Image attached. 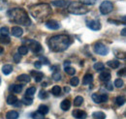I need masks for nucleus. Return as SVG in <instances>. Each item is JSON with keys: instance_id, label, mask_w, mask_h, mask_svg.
Here are the masks:
<instances>
[{"instance_id": "obj_9", "label": "nucleus", "mask_w": 126, "mask_h": 119, "mask_svg": "<svg viewBox=\"0 0 126 119\" xmlns=\"http://www.w3.org/2000/svg\"><path fill=\"white\" fill-rule=\"evenodd\" d=\"M93 102H95L96 104H101V103H105L108 101V96L107 95H98V94H92L91 96Z\"/></svg>"}, {"instance_id": "obj_49", "label": "nucleus", "mask_w": 126, "mask_h": 119, "mask_svg": "<svg viewBox=\"0 0 126 119\" xmlns=\"http://www.w3.org/2000/svg\"><path fill=\"white\" fill-rule=\"evenodd\" d=\"M64 91H65V92H66V93H67V92H70V88H69V87H67V86H66V87H64Z\"/></svg>"}, {"instance_id": "obj_34", "label": "nucleus", "mask_w": 126, "mask_h": 119, "mask_svg": "<svg viewBox=\"0 0 126 119\" xmlns=\"http://www.w3.org/2000/svg\"><path fill=\"white\" fill-rule=\"evenodd\" d=\"M79 3L82 4V5H87V6H89V5H94L97 0H79Z\"/></svg>"}, {"instance_id": "obj_14", "label": "nucleus", "mask_w": 126, "mask_h": 119, "mask_svg": "<svg viewBox=\"0 0 126 119\" xmlns=\"http://www.w3.org/2000/svg\"><path fill=\"white\" fill-rule=\"evenodd\" d=\"M11 32H12V35L15 36V37H16V38L21 37L22 34H23V30H22V28H20V27H18V26L13 27L12 30H11Z\"/></svg>"}, {"instance_id": "obj_10", "label": "nucleus", "mask_w": 126, "mask_h": 119, "mask_svg": "<svg viewBox=\"0 0 126 119\" xmlns=\"http://www.w3.org/2000/svg\"><path fill=\"white\" fill-rule=\"evenodd\" d=\"M46 26H47V28L51 29V30H57L61 27L60 23H59L58 21L54 20V19H49V20H47V22H46Z\"/></svg>"}, {"instance_id": "obj_32", "label": "nucleus", "mask_w": 126, "mask_h": 119, "mask_svg": "<svg viewBox=\"0 0 126 119\" xmlns=\"http://www.w3.org/2000/svg\"><path fill=\"white\" fill-rule=\"evenodd\" d=\"M93 67H94V69L96 71H103L104 68H105V65L102 62H97V63H95Z\"/></svg>"}, {"instance_id": "obj_35", "label": "nucleus", "mask_w": 126, "mask_h": 119, "mask_svg": "<svg viewBox=\"0 0 126 119\" xmlns=\"http://www.w3.org/2000/svg\"><path fill=\"white\" fill-rule=\"evenodd\" d=\"M31 117L33 119H45L44 118V114L40 113L39 111H35L31 114Z\"/></svg>"}, {"instance_id": "obj_52", "label": "nucleus", "mask_w": 126, "mask_h": 119, "mask_svg": "<svg viewBox=\"0 0 126 119\" xmlns=\"http://www.w3.org/2000/svg\"><path fill=\"white\" fill-rule=\"evenodd\" d=\"M0 84H1V78H0Z\"/></svg>"}, {"instance_id": "obj_43", "label": "nucleus", "mask_w": 126, "mask_h": 119, "mask_svg": "<svg viewBox=\"0 0 126 119\" xmlns=\"http://www.w3.org/2000/svg\"><path fill=\"white\" fill-rule=\"evenodd\" d=\"M6 7H7V3H6V1H5V0H0V11L6 9Z\"/></svg>"}, {"instance_id": "obj_18", "label": "nucleus", "mask_w": 126, "mask_h": 119, "mask_svg": "<svg viewBox=\"0 0 126 119\" xmlns=\"http://www.w3.org/2000/svg\"><path fill=\"white\" fill-rule=\"evenodd\" d=\"M60 107H61L62 110H65V111L68 110V109H70V107H71V102L68 99L63 100L62 102H61V104H60Z\"/></svg>"}, {"instance_id": "obj_47", "label": "nucleus", "mask_w": 126, "mask_h": 119, "mask_svg": "<svg viewBox=\"0 0 126 119\" xmlns=\"http://www.w3.org/2000/svg\"><path fill=\"white\" fill-rule=\"evenodd\" d=\"M51 70H52V71H54V72H59V70H60V69H59V67H58V66H52V67H51Z\"/></svg>"}, {"instance_id": "obj_39", "label": "nucleus", "mask_w": 126, "mask_h": 119, "mask_svg": "<svg viewBox=\"0 0 126 119\" xmlns=\"http://www.w3.org/2000/svg\"><path fill=\"white\" fill-rule=\"evenodd\" d=\"M52 78H53V80H55V81H58V80H60L61 79V74L59 72H54L53 74H52Z\"/></svg>"}, {"instance_id": "obj_41", "label": "nucleus", "mask_w": 126, "mask_h": 119, "mask_svg": "<svg viewBox=\"0 0 126 119\" xmlns=\"http://www.w3.org/2000/svg\"><path fill=\"white\" fill-rule=\"evenodd\" d=\"M123 85V80L120 78H117L114 80V86L115 87H121Z\"/></svg>"}, {"instance_id": "obj_19", "label": "nucleus", "mask_w": 126, "mask_h": 119, "mask_svg": "<svg viewBox=\"0 0 126 119\" xmlns=\"http://www.w3.org/2000/svg\"><path fill=\"white\" fill-rule=\"evenodd\" d=\"M12 71H13V66L10 65V64H6V65H4L2 67V72H3V74H5V75L10 74L12 73Z\"/></svg>"}, {"instance_id": "obj_30", "label": "nucleus", "mask_w": 126, "mask_h": 119, "mask_svg": "<svg viewBox=\"0 0 126 119\" xmlns=\"http://www.w3.org/2000/svg\"><path fill=\"white\" fill-rule=\"evenodd\" d=\"M115 103L117 105H123L125 103V98L123 96H117L115 99Z\"/></svg>"}, {"instance_id": "obj_37", "label": "nucleus", "mask_w": 126, "mask_h": 119, "mask_svg": "<svg viewBox=\"0 0 126 119\" xmlns=\"http://www.w3.org/2000/svg\"><path fill=\"white\" fill-rule=\"evenodd\" d=\"M70 83H71V85H72V86H78V85H79V77H77V76L72 77V78H71V80H70Z\"/></svg>"}, {"instance_id": "obj_45", "label": "nucleus", "mask_w": 126, "mask_h": 119, "mask_svg": "<svg viewBox=\"0 0 126 119\" xmlns=\"http://www.w3.org/2000/svg\"><path fill=\"white\" fill-rule=\"evenodd\" d=\"M34 66H35V68H37V69H41V68H42V63H41L40 61H36V62L34 63Z\"/></svg>"}, {"instance_id": "obj_1", "label": "nucleus", "mask_w": 126, "mask_h": 119, "mask_svg": "<svg viewBox=\"0 0 126 119\" xmlns=\"http://www.w3.org/2000/svg\"><path fill=\"white\" fill-rule=\"evenodd\" d=\"M71 45V39L67 35H56L48 40V46L54 52H61L66 50Z\"/></svg>"}, {"instance_id": "obj_5", "label": "nucleus", "mask_w": 126, "mask_h": 119, "mask_svg": "<svg viewBox=\"0 0 126 119\" xmlns=\"http://www.w3.org/2000/svg\"><path fill=\"white\" fill-rule=\"evenodd\" d=\"M99 10H100V13L102 15H108L113 10V4L110 1H108V0L103 1L100 5Z\"/></svg>"}, {"instance_id": "obj_20", "label": "nucleus", "mask_w": 126, "mask_h": 119, "mask_svg": "<svg viewBox=\"0 0 126 119\" xmlns=\"http://www.w3.org/2000/svg\"><path fill=\"white\" fill-rule=\"evenodd\" d=\"M23 86L21 84H13L10 86V91H13L14 93H20L22 91Z\"/></svg>"}, {"instance_id": "obj_29", "label": "nucleus", "mask_w": 126, "mask_h": 119, "mask_svg": "<svg viewBox=\"0 0 126 119\" xmlns=\"http://www.w3.org/2000/svg\"><path fill=\"white\" fill-rule=\"evenodd\" d=\"M82 103H83V98H82L81 96H77V97L75 98V100H74V104H75L76 106L81 105Z\"/></svg>"}, {"instance_id": "obj_28", "label": "nucleus", "mask_w": 126, "mask_h": 119, "mask_svg": "<svg viewBox=\"0 0 126 119\" xmlns=\"http://www.w3.org/2000/svg\"><path fill=\"white\" fill-rule=\"evenodd\" d=\"M38 111H39L40 113H42V114L45 115V114H47V112H48V107H47V105H45V104H42V105L39 106Z\"/></svg>"}, {"instance_id": "obj_7", "label": "nucleus", "mask_w": 126, "mask_h": 119, "mask_svg": "<svg viewBox=\"0 0 126 119\" xmlns=\"http://www.w3.org/2000/svg\"><path fill=\"white\" fill-rule=\"evenodd\" d=\"M27 44H28L27 47H29L34 53H39L42 51V45L39 42L34 41V40H28Z\"/></svg>"}, {"instance_id": "obj_25", "label": "nucleus", "mask_w": 126, "mask_h": 119, "mask_svg": "<svg viewBox=\"0 0 126 119\" xmlns=\"http://www.w3.org/2000/svg\"><path fill=\"white\" fill-rule=\"evenodd\" d=\"M11 42V39H10V37L9 36H6V35H2V34H0V43H2V44H9Z\"/></svg>"}, {"instance_id": "obj_48", "label": "nucleus", "mask_w": 126, "mask_h": 119, "mask_svg": "<svg viewBox=\"0 0 126 119\" xmlns=\"http://www.w3.org/2000/svg\"><path fill=\"white\" fill-rule=\"evenodd\" d=\"M124 72H125V69H122L121 71H119V72L117 73V74H118V75H123V74H124Z\"/></svg>"}, {"instance_id": "obj_17", "label": "nucleus", "mask_w": 126, "mask_h": 119, "mask_svg": "<svg viewBox=\"0 0 126 119\" xmlns=\"http://www.w3.org/2000/svg\"><path fill=\"white\" fill-rule=\"evenodd\" d=\"M93 80V75L91 74H84L83 78H82V84L83 85H87L89 83H91Z\"/></svg>"}, {"instance_id": "obj_24", "label": "nucleus", "mask_w": 126, "mask_h": 119, "mask_svg": "<svg viewBox=\"0 0 126 119\" xmlns=\"http://www.w3.org/2000/svg\"><path fill=\"white\" fill-rule=\"evenodd\" d=\"M17 98L15 95H9L7 98V104H15L17 102Z\"/></svg>"}, {"instance_id": "obj_2", "label": "nucleus", "mask_w": 126, "mask_h": 119, "mask_svg": "<svg viewBox=\"0 0 126 119\" xmlns=\"http://www.w3.org/2000/svg\"><path fill=\"white\" fill-rule=\"evenodd\" d=\"M7 15L9 16V18L17 24L23 25V26H28L31 23V20L28 16V14L25 10L21 9V8H14L8 11Z\"/></svg>"}, {"instance_id": "obj_44", "label": "nucleus", "mask_w": 126, "mask_h": 119, "mask_svg": "<svg viewBox=\"0 0 126 119\" xmlns=\"http://www.w3.org/2000/svg\"><path fill=\"white\" fill-rule=\"evenodd\" d=\"M14 61L16 62V63H18L19 61H20V59H21V57H20V54H18V53H16L15 55H14Z\"/></svg>"}, {"instance_id": "obj_6", "label": "nucleus", "mask_w": 126, "mask_h": 119, "mask_svg": "<svg viewBox=\"0 0 126 119\" xmlns=\"http://www.w3.org/2000/svg\"><path fill=\"white\" fill-rule=\"evenodd\" d=\"M93 49H94V52L99 54V55H107L109 53V49L106 45L102 43H96L93 46Z\"/></svg>"}, {"instance_id": "obj_15", "label": "nucleus", "mask_w": 126, "mask_h": 119, "mask_svg": "<svg viewBox=\"0 0 126 119\" xmlns=\"http://www.w3.org/2000/svg\"><path fill=\"white\" fill-rule=\"evenodd\" d=\"M30 79H31L30 75L25 74H19V75H17V77H16V80H18V81H20V82H23V83L29 82V81H30Z\"/></svg>"}, {"instance_id": "obj_42", "label": "nucleus", "mask_w": 126, "mask_h": 119, "mask_svg": "<svg viewBox=\"0 0 126 119\" xmlns=\"http://www.w3.org/2000/svg\"><path fill=\"white\" fill-rule=\"evenodd\" d=\"M39 61L42 63V65H43V64H44V65H48V64H49V61H48V59H47V57H45V56H41Z\"/></svg>"}, {"instance_id": "obj_11", "label": "nucleus", "mask_w": 126, "mask_h": 119, "mask_svg": "<svg viewBox=\"0 0 126 119\" xmlns=\"http://www.w3.org/2000/svg\"><path fill=\"white\" fill-rule=\"evenodd\" d=\"M51 4L57 8H66L69 6L70 1H68V0H53L51 2Z\"/></svg>"}, {"instance_id": "obj_26", "label": "nucleus", "mask_w": 126, "mask_h": 119, "mask_svg": "<svg viewBox=\"0 0 126 119\" xmlns=\"http://www.w3.org/2000/svg\"><path fill=\"white\" fill-rule=\"evenodd\" d=\"M27 52H28V47L26 45H20L18 47V54L25 55V54H27Z\"/></svg>"}, {"instance_id": "obj_23", "label": "nucleus", "mask_w": 126, "mask_h": 119, "mask_svg": "<svg viewBox=\"0 0 126 119\" xmlns=\"http://www.w3.org/2000/svg\"><path fill=\"white\" fill-rule=\"evenodd\" d=\"M93 119H106V114L102 111H95L92 114Z\"/></svg>"}, {"instance_id": "obj_38", "label": "nucleus", "mask_w": 126, "mask_h": 119, "mask_svg": "<svg viewBox=\"0 0 126 119\" xmlns=\"http://www.w3.org/2000/svg\"><path fill=\"white\" fill-rule=\"evenodd\" d=\"M47 97H48V94H47V91H45V90L40 91V93H39V98H40L41 100H45V99H47Z\"/></svg>"}, {"instance_id": "obj_50", "label": "nucleus", "mask_w": 126, "mask_h": 119, "mask_svg": "<svg viewBox=\"0 0 126 119\" xmlns=\"http://www.w3.org/2000/svg\"><path fill=\"white\" fill-rule=\"evenodd\" d=\"M121 35H122L123 37L125 36V28H123V29H122V31H121Z\"/></svg>"}, {"instance_id": "obj_3", "label": "nucleus", "mask_w": 126, "mask_h": 119, "mask_svg": "<svg viewBox=\"0 0 126 119\" xmlns=\"http://www.w3.org/2000/svg\"><path fill=\"white\" fill-rule=\"evenodd\" d=\"M51 7L47 3H39L29 7V12L34 18L43 19L51 14Z\"/></svg>"}, {"instance_id": "obj_46", "label": "nucleus", "mask_w": 126, "mask_h": 119, "mask_svg": "<svg viewBox=\"0 0 126 119\" xmlns=\"http://www.w3.org/2000/svg\"><path fill=\"white\" fill-rule=\"evenodd\" d=\"M106 87H107V89L110 90V91H111V90L113 89V86H112V84L110 83V81H108V82L106 83Z\"/></svg>"}, {"instance_id": "obj_40", "label": "nucleus", "mask_w": 126, "mask_h": 119, "mask_svg": "<svg viewBox=\"0 0 126 119\" xmlns=\"http://www.w3.org/2000/svg\"><path fill=\"white\" fill-rule=\"evenodd\" d=\"M0 34L8 36V35H9V28H8V27H6V26L1 27V28H0Z\"/></svg>"}, {"instance_id": "obj_31", "label": "nucleus", "mask_w": 126, "mask_h": 119, "mask_svg": "<svg viewBox=\"0 0 126 119\" xmlns=\"http://www.w3.org/2000/svg\"><path fill=\"white\" fill-rule=\"evenodd\" d=\"M64 71H65L66 74H70V75H73V74H75V73H76V70L74 68H72V67H69V66H66L64 68Z\"/></svg>"}, {"instance_id": "obj_8", "label": "nucleus", "mask_w": 126, "mask_h": 119, "mask_svg": "<svg viewBox=\"0 0 126 119\" xmlns=\"http://www.w3.org/2000/svg\"><path fill=\"white\" fill-rule=\"evenodd\" d=\"M86 25L89 29L93 30V31H98L101 29V23L99 20H96V19L86 20Z\"/></svg>"}, {"instance_id": "obj_16", "label": "nucleus", "mask_w": 126, "mask_h": 119, "mask_svg": "<svg viewBox=\"0 0 126 119\" xmlns=\"http://www.w3.org/2000/svg\"><path fill=\"white\" fill-rule=\"evenodd\" d=\"M31 74L33 75V77H34V79H35L36 82H40V81L43 79V77H44V74L41 73V72L31 71Z\"/></svg>"}, {"instance_id": "obj_12", "label": "nucleus", "mask_w": 126, "mask_h": 119, "mask_svg": "<svg viewBox=\"0 0 126 119\" xmlns=\"http://www.w3.org/2000/svg\"><path fill=\"white\" fill-rule=\"evenodd\" d=\"M72 115L77 119H85L87 117L86 112L83 111V110H80V109H75V110L72 112Z\"/></svg>"}, {"instance_id": "obj_51", "label": "nucleus", "mask_w": 126, "mask_h": 119, "mask_svg": "<svg viewBox=\"0 0 126 119\" xmlns=\"http://www.w3.org/2000/svg\"><path fill=\"white\" fill-rule=\"evenodd\" d=\"M3 51H4V48H3L2 46H0V54H1V53H3Z\"/></svg>"}, {"instance_id": "obj_21", "label": "nucleus", "mask_w": 126, "mask_h": 119, "mask_svg": "<svg viewBox=\"0 0 126 119\" xmlns=\"http://www.w3.org/2000/svg\"><path fill=\"white\" fill-rule=\"evenodd\" d=\"M6 118L7 119H17L18 118V112L16 110H10L7 112L6 114Z\"/></svg>"}, {"instance_id": "obj_36", "label": "nucleus", "mask_w": 126, "mask_h": 119, "mask_svg": "<svg viewBox=\"0 0 126 119\" xmlns=\"http://www.w3.org/2000/svg\"><path fill=\"white\" fill-rule=\"evenodd\" d=\"M35 92H36V88L35 87H29L28 89L26 90V94H25V96H28V97H32L34 94H35Z\"/></svg>"}, {"instance_id": "obj_33", "label": "nucleus", "mask_w": 126, "mask_h": 119, "mask_svg": "<svg viewBox=\"0 0 126 119\" xmlns=\"http://www.w3.org/2000/svg\"><path fill=\"white\" fill-rule=\"evenodd\" d=\"M32 103H33L32 97H28V96H24V97H23V99H22V104L29 105V104H31Z\"/></svg>"}, {"instance_id": "obj_27", "label": "nucleus", "mask_w": 126, "mask_h": 119, "mask_svg": "<svg viewBox=\"0 0 126 119\" xmlns=\"http://www.w3.org/2000/svg\"><path fill=\"white\" fill-rule=\"evenodd\" d=\"M51 93H52V95H54V96H58V95L61 93V87L58 86V85H54V86L51 88Z\"/></svg>"}, {"instance_id": "obj_4", "label": "nucleus", "mask_w": 126, "mask_h": 119, "mask_svg": "<svg viewBox=\"0 0 126 119\" xmlns=\"http://www.w3.org/2000/svg\"><path fill=\"white\" fill-rule=\"evenodd\" d=\"M67 8L68 12L73 15H85L88 13V9L79 2H70Z\"/></svg>"}, {"instance_id": "obj_13", "label": "nucleus", "mask_w": 126, "mask_h": 119, "mask_svg": "<svg viewBox=\"0 0 126 119\" xmlns=\"http://www.w3.org/2000/svg\"><path fill=\"white\" fill-rule=\"evenodd\" d=\"M110 77H111V75H110V71H108V70H103L102 73L99 75L100 80H101V81H106V82L110 81Z\"/></svg>"}, {"instance_id": "obj_22", "label": "nucleus", "mask_w": 126, "mask_h": 119, "mask_svg": "<svg viewBox=\"0 0 126 119\" xmlns=\"http://www.w3.org/2000/svg\"><path fill=\"white\" fill-rule=\"evenodd\" d=\"M107 65H108L109 67H110L111 69H116V68L119 67L120 63H119V61H117V60H110V61L107 62Z\"/></svg>"}]
</instances>
